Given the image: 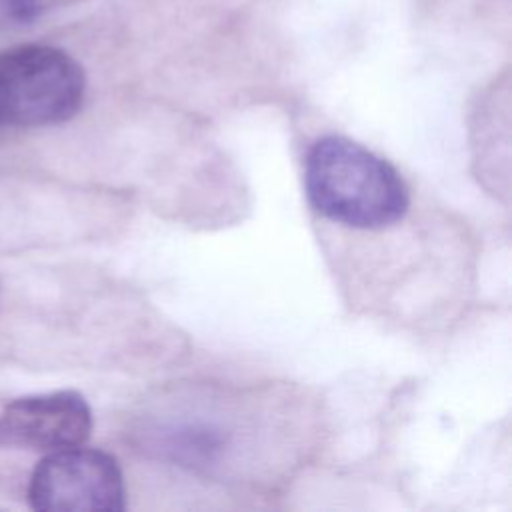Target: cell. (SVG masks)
Masks as SVG:
<instances>
[{
    "label": "cell",
    "mask_w": 512,
    "mask_h": 512,
    "mask_svg": "<svg viewBox=\"0 0 512 512\" xmlns=\"http://www.w3.org/2000/svg\"><path fill=\"white\" fill-rule=\"evenodd\" d=\"M310 206L324 218L360 230L400 222L410 192L398 170L372 150L344 136H324L304 160Z\"/></svg>",
    "instance_id": "6da1fadb"
},
{
    "label": "cell",
    "mask_w": 512,
    "mask_h": 512,
    "mask_svg": "<svg viewBox=\"0 0 512 512\" xmlns=\"http://www.w3.org/2000/svg\"><path fill=\"white\" fill-rule=\"evenodd\" d=\"M84 92L82 66L56 46L22 44L0 52V126L66 122L82 108Z\"/></svg>",
    "instance_id": "7a4b0ae2"
},
{
    "label": "cell",
    "mask_w": 512,
    "mask_h": 512,
    "mask_svg": "<svg viewBox=\"0 0 512 512\" xmlns=\"http://www.w3.org/2000/svg\"><path fill=\"white\" fill-rule=\"evenodd\" d=\"M28 500L40 512H122L124 476L114 456L72 446L48 452L34 468Z\"/></svg>",
    "instance_id": "3957f363"
},
{
    "label": "cell",
    "mask_w": 512,
    "mask_h": 512,
    "mask_svg": "<svg viewBox=\"0 0 512 512\" xmlns=\"http://www.w3.org/2000/svg\"><path fill=\"white\" fill-rule=\"evenodd\" d=\"M92 432V410L78 390L14 398L0 412V450L54 452L80 446Z\"/></svg>",
    "instance_id": "277c9868"
},
{
    "label": "cell",
    "mask_w": 512,
    "mask_h": 512,
    "mask_svg": "<svg viewBox=\"0 0 512 512\" xmlns=\"http://www.w3.org/2000/svg\"><path fill=\"white\" fill-rule=\"evenodd\" d=\"M2 6L10 14V18L18 22H28L36 18V14L42 10V0H2Z\"/></svg>",
    "instance_id": "5b68a950"
}]
</instances>
